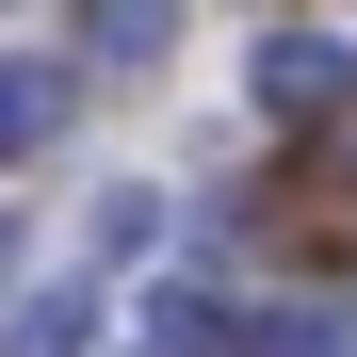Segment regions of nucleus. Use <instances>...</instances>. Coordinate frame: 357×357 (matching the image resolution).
I'll return each mask as SVG.
<instances>
[{
    "mask_svg": "<svg viewBox=\"0 0 357 357\" xmlns=\"http://www.w3.org/2000/svg\"><path fill=\"white\" fill-rule=\"evenodd\" d=\"M178 49V0H82L66 17V66H98V82H146Z\"/></svg>",
    "mask_w": 357,
    "mask_h": 357,
    "instance_id": "1",
    "label": "nucleus"
},
{
    "mask_svg": "<svg viewBox=\"0 0 357 357\" xmlns=\"http://www.w3.org/2000/svg\"><path fill=\"white\" fill-rule=\"evenodd\" d=\"M260 98H276V114H341V98H357V33H276V49H260Z\"/></svg>",
    "mask_w": 357,
    "mask_h": 357,
    "instance_id": "2",
    "label": "nucleus"
},
{
    "mask_svg": "<svg viewBox=\"0 0 357 357\" xmlns=\"http://www.w3.org/2000/svg\"><path fill=\"white\" fill-rule=\"evenodd\" d=\"M66 98H82L66 66H0V162H33L49 130H66Z\"/></svg>",
    "mask_w": 357,
    "mask_h": 357,
    "instance_id": "3",
    "label": "nucleus"
},
{
    "mask_svg": "<svg viewBox=\"0 0 357 357\" xmlns=\"http://www.w3.org/2000/svg\"><path fill=\"white\" fill-rule=\"evenodd\" d=\"M98 341V292H33V309H17V357H82Z\"/></svg>",
    "mask_w": 357,
    "mask_h": 357,
    "instance_id": "4",
    "label": "nucleus"
},
{
    "mask_svg": "<svg viewBox=\"0 0 357 357\" xmlns=\"http://www.w3.org/2000/svg\"><path fill=\"white\" fill-rule=\"evenodd\" d=\"M260 357H341V325H325V309H292V325H276Z\"/></svg>",
    "mask_w": 357,
    "mask_h": 357,
    "instance_id": "5",
    "label": "nucleus"
}]
</instances>
